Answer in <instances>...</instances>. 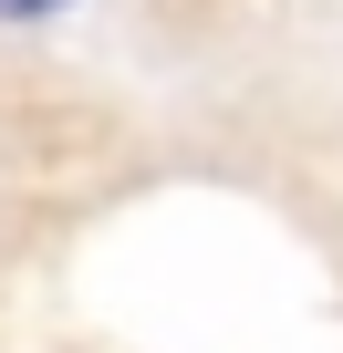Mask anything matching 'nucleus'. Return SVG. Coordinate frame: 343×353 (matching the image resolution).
Segmentation results:
<instances>
[{
	"instance_id": "obj_1",
	"label": "nucleus",
	"mask_w": 343,
	"mask_h": 353,
	"mask_svg": "<svg viewBox=\"0 0 343 353\" xmlns=\"http://www.w3.org/2000/svg\"><path fill=\"white\" fill-rule=\"evenodd\" d=\"M52 11H73V0H0V21H52Z\"/></svg>"
}]
</instances>
